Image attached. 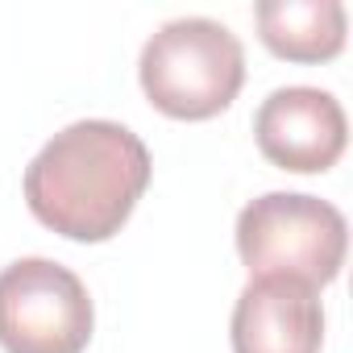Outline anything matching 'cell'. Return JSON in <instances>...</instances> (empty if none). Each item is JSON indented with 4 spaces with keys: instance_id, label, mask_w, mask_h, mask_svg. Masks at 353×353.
<instances>
[{
    "instance_id": "7a4b0ae2",
    "label": "cell",
    "mask_w": 353,
    "mask_h": 353,
    "mask_svg": "<svg viewBox=\"0 0 353 353\" xmlns=\"http://www.w3.org/2000/svg\"><path fill=\"white\" fill-rule=\"evenodd\" d=\"M137 79L162 117L208 121L237 100L245 83V46L225 21L174 17L141 46Z\"/></svg>"
},
{
    "instance_id": "5b68a950",
    "label": "cell",
    "mask_w": 353,
    "mask_h": 353,
    "mask_svg": "<svg viewBox=\"0 0 353 353\" xmlns=\"http://www.w3.org/2000/svg\"><path fill=\"white\" fill-rule=\"evenodd\" d=\"M254 137L266 162L291 174H320L336 166L349 141L345 108L324 88H274L254 117Z\"/></svg>"
},
{
    "instance_id": "6da1fadb",
    "label": "cell",
    "mask_w": 353,
    "mask_h": 353,
    "mask_svg": "<svg viewBox=\"0 0 353 353\" xmlns=\"http://www.w3.org/2000/svg\"><path fill=\"white\" fill-rule=\"evenodd\" d=\"M150 150L121 121H75L26 166L30 212L67 241H108L125 229L150 188Z\"/></svg>"
},
{
    "instance_id": "8992f818",
    "label": "cell",
    "mask_w": 353,
    "mask_h": 353,
    "mask_svg": "<svg viewBox=\"0 0 353 353\" xmlns=\"http://www.w3.org/2000/svg\"><path fill=\"white\" fill-rule=\"evenodd\" d=\"M233 353H320V291L295 279H250L229 320Z\"/></svg>"
},
{
    "instance_id": "52a82bcc",
    "label": "cell",
    "mask_w": 353,
    "mask_h": 353,
    "mask_svg": "<svg viewBox=\"0 0 353 353\" xmlns=\"http://www.w3.org/2000/svg\"><path fill=\"white\" fill-rule=\"evenodd\" d=\"M258 38L274 59L328 63L345 50L349 13L341 0H258Z\"/></svg>"
},
{
    "instance_id": "277c9868",
    "label": "cell",
    "mask_w": 353,
    "mask_h": 353,
    "mask_svg": "<svg viewBox=\"0 0 353 353\" xmlns=\"http://www.w3.org/2000/svg\"><path fill=\"white\" fill-rule=\"evenodd\" d=\"M96 307L83 279L54 258H17L0 270V349L83 353Z\"/></svg>"
},
{
    "instance_id": "3957f363",
    "label": "cell",
    "mask_w": 353,
    "mask_h": 353,
    "mask_svg": "<svg viewBox=\"0 0 353 353\" xmlns=\"http://www.w3.org/2000/svg\"><path fill=\"white\" fill-rule=\"evenodd\" d=\"M237 258L250 279H295L328 287L349 250V225L341 208L303 192H266L237 212Z\"/></svg>"
}]
</instances>
